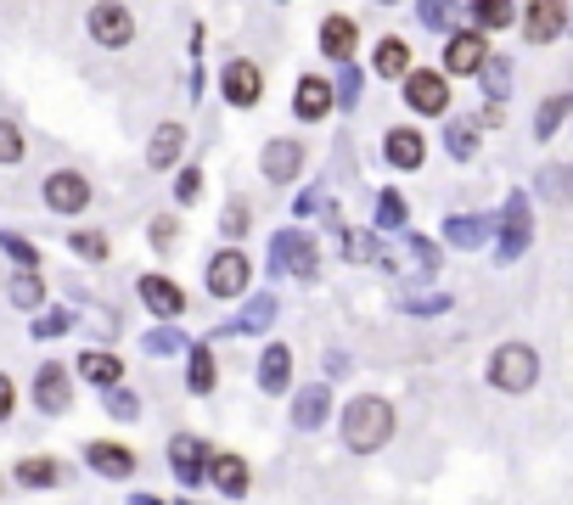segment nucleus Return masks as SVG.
<instances>
[{"instance_id": "nucleus-45", "label": "nucleus", "mask_w": 573, "mask_h": 505, "mask_svg": "<svg viewBox=\"0 0 573 505\" xmlns=\"http://www.w3.org/2000/svg\"><path fill=\"white\" fill-rule=\"evenodd\" d=\"M0 494H7V478H0Z\"/></svg>"}, {"instance_id": "nucleus-2", "label": "nucleus", "mask_w": 573, "mask_h": 505, "mask_svg": "<svg viewBox=\"0 0 573 505\" xmlns=\"http://www.w3.org/2000/svg\"><path fill=\"white\" fill-rule=\"evenodd\" d=\"M489 382H495L500 393H528V388L539 382V354H534L528 343H500V349L489 354Z\"/></svg>"}, {"instance_id": "nucleus-37", "label": "nucleus", "mask_w": 573, "mask_h": 505, "mask_svg": "<svg viewBox=\"0 0 573 505\" xmlns=\"http://www.w3.org/2000/svg\"><path fill=\"white\" fill-rule=\"evenodd\" d=\"M74 253H79V258H90V264H96V258H108V236L79 230V236H74Z\"/></svg>"}, {"instance_id": "nucleus-33", "label": "nucleus", "mask_w": 573, "mask_h": 505, "mask_svg": "<svg viewBox=\"0 0 573 505\" xmlns=\"http://www.w3.org/2000/svg\"><path fill=\"white\" fill-rule=\"evenodd\" d=\"M108 416L135 421V416H141V399H135V393H124V388H108Z\"/></svg>"}, {"instance_id": "nucleus-17", "label": "nucleus", "mask_w": 573, "mask_h": 505, "mask_svg": "<svg viewBox=\"0 0 573 505\" xmlns=\"http://www.w3.org/2000/svg\"><path fill=\"white\" fill-rule=\"evenodd\" d=\"M202 478H209L225 500H242V494H248V460L236 455V450H214V455H209V471H202Z\"/></svg>"}, {"instance_id": "nucleus-15", "label": "nucleus", "mask_w": 573, "mask_h": 505, "mask_svg": "<svg viewBox=\"0 0 573 505\" xmlns=\"http://www.w3.org/2000/svg\"><path fill=\"white\" fill-rule=\"evenodd\" d=\"M34 404H40L46 416H62L67 404H74V382H67V370H62V365L46 359L40 370H34Z\"/></svg>"}, {"instance_id": "nucleus-12", "label": "nucleus", "mask_w": 573, "mask_h": 505, "mask_svg": "<svg viewBox=\"0 0 573 505\" xmlns=\"http://www.w3.org/2000/svg\"><path fill=\"white\" fill-rule=\"evenodd\" d=\"M270 264L287 269V276H315V269H321V253H315L310 236L282 230V236H276V248H270Z\"/></svg>"}, {"instance_id": "nucleus-13", "label": "nucleus", "mask_w": 573, "mask_h": 505, "mask_svg": "<svg viewBox=\"0 0 573 505\" xmlns=\"http://www.w3.org/2000/svg\"><path fill=\"white\" fill-rule=\"evenodd\" d=\"M562 28H568V7H562V0H528V12H523V40L528 46L562 40Z\"/></svg>"}, {"instance_id": "nucleus-10", "label": "nucleus", "mask_w": 573, "mask_h": 505, "mask_svg": "<svg viewBox=\"0 0 573 505\" xmlns=\"http://www.w3.org/2000/svg\"><path fill=\"white\" fill-rule=\"evenodd\" d=\"M85 466L96 471V478L124 483V478H135V450L119 444V438H90V444H85Z\"/></svg>"}, {"instance_id": "nucleus-36", "label": "nucleus", "mask_w": 573, "mask_h": 505, "mask_svg": "<svg viewBox=\"0 0 573 505\" xmlns=\"http://www.w3.org/2000/svg\"><path fill=\"white\" fill-rule=\"evenodd\" d=\"M191 388H197V393H209V388H214V359H209V349H197V354H191Z\"/></svg>"}, {"instance_id": "nucleus-16", "label": "nucleus", "mask_w": 573, "mask_h": 505, "mask_svg": "<svg viewBox=\"0 0 573 505\" xmlns=\"http://www.w3.org/2000/svg\"><path fill=\"white\" fill-rule=\"evenodd\" d=\"M169 466H175V478L191 489V483H202V471H209V444L202 438H191V432H175L169 438Z\"/></svg>"}, {"instance_id": "nucleus-38", "label": "nucleus", "mask_w": 573, "mask_h": 505, "mask_svg": "<svg viewBox=\"0 0 573 505\" xmlns=\"http://www.w3.org/2000/svg\"><path fill=\"white\" fill-rule=\"evenodd\" d=\"M450 12H456V0H422V23L427 28H450Z\"/></svg>"}, {"instance_id": "nucleus-29", "label": "nucleus", "mask_w": 573, "mask_h": 505, "mask_svg": "<svg viewBox=\"0 0 573 505\" xmlns=\"http://www.w3.org/2000/svg\"><path fill=\"white\" fill-rule=\"evenodd\" d=\"M12 303H17V310H40V303H46V276H40V269H23V276L12 281Z\"/></svg>"}, {"instance_id": "nucleus-21", "label": "nucleus", "mask_w": 573, "mask_h": 505, "mask_svg": "<svg viewBox=\"0 0 573 505\" xmlns=\"http://www.w3.org/2000/svg\"><path fill=\"white\" fill-rule=\"evenodd\" d=\"M326 416H332V388H303L298 399H292V427L298 432H321L326 427Z\"/></svg>"}, {"instance_id": "nucleus-32", "label": "nucleus", "mask_w": 573, "mask_h": 505, "mask_svg": "<svg viewBox=\"0 0 573 505\" xmlns=\"http://www.w3.org/2000/svg\"><path fill=\"white\" fill-rule=\"evenodd\" d=\"M220 230L231 236V242H236V236L248 230V197H231V202H225V214H220Z\"/></svg>"}, {"instance_id": "nucleus-28", "label": "nucleus", "mask_w": 573, "mask_h": 505, "mask_svg": "<svg viewBox=\"0 0 573 505\" xmlns=\"http://www.w3.org/2000/svg\"><path fill=\"white\" fill-rule=\"evenodd\" d=\"M539 197L557 202V209L573 202V163H546V168H539Z\"/></svg>"}, {"instance_id": "nucleus-26", "label": "nucleus", "mask_w": 573, "mask_h": 505, "mask_svg": "<svg viewBox=\"0 0 573 505\" xmlns=\"http://www.w3.org/2000/svg\"><path fill=\"white\" fill-rule=\"evenodd\" d=\"M562 118H573V90H557L551 101H539V113H534V135H539V141H551V135L562 129Z\"/></svg>"}, {"instance_id": "nucleus-43", "label": "nucleus", "mask_w": 573, "mask_h": 505, "mask_svg": "<svg viewBox=\"0 0 573 505\" xmlns=\"http://www.w3.org/2000/svg\"><path fill=\"white\" fill-rule=\"evenodd\" d=\"M264 320H276V298H259L248 310V326H264Z\"/></svg>"}, {"instance_id": "nucleus-24", "label": "nucleus", "mask_w": 573, "mask_h": 505, "mask_svg": "<svg viewBox=\"0 0 573 505\" xmlns=\"http://www.w3.org/2000/svg\"><path fill=\"white\" fill-rule=\"evenodd\" d=\"M292 382V349L287 343H270L264 354H259V388L264 393H282Z\"/></svg>"}, {"instance_id": "nucleus-19", "label": "nucleus", "mask_w": 573, "mask_h": 505, "mask_svg": "<svg viewBox=\"0 0 573 505\" xmlns=\"http://www.w3.org/2000/svg\"><path fill=\"white\" fill-rule=\"evenodd\" d=\"M141 303H147L152 315H163V320H180L186 315V292L169 281V276H158V269H152V276H141Z\"/></svg>"}, {"instance_id": "nucleus-9", "label": "nucleus", "mask_w": 573, "mask_h": 505, "mask_svg": "<svg viewBox=\"0 0 573 505\" xmlns=\"http://www.w3.org/2000/svg\"><path fill=\"white\" fill-rule=\"evenodd\" d=\"M248 281H253L248 253L220 248V253L209 258V292H214V298H242V292H248Z\"/></svg>"}, {"instance_id": "nucleus-4", "label": "nucleus", "mask_w": 573, "mask_h": 505, "mask_svg": "<svg viewBox=\"0 0 573 505\" xmlns=\"http://www.w3.org/2000/svg\"><path fill=\"white\" fill-rule=\"evenodd\" d=\"M85 28H90V46L124 51L135 40V12L124 7V0H96V7L85 12Z\"/></svg>"}, {"instance_id": "nucleus-22", "label": "nucleus", "mask_w": 573, "mask_h": 505, "mask_svg": "<svg viewBox=\"0 0 573 505\" xmlns=\"http://www.w3.org/2000/svg\"><path fill=\"white\" fill-rule=\"evenodd\" d=\"M79 382H90V388H119V382H124V359L108 354V349H85V354H79Z\"/></svg>"}, {"instance_id": "nucleus-44", "label": "nucleus", "mask_w": 573, "mask_h": 505, "mask_svg": "<svg viewBox=\"0 0 573 505\" xmlns=\"http://www.w3.org/2000/svg\"><path fill=\"white\" fill-rule=\"evenodd\" d=\"M377 7H399V0H377Z\"/></svg>"}, {"instance_id": "nucleus-14", "label": "nucleus", "mask_w": 573, "mask_h": 505, "mask_svg": "<svg viewBox=\"0 0 573 505\" xmlns=\"http://www.w3.org/2000/svg\"><path fill=\"white\" fill-rule=\"evenodd\" d=\"M332 108H337V85L321 79V74H303L298 90H292V113H298L303 124H321Z\"/></svg>"}, {"instance_id": "nucleus-30", "label": "nucleus", "mask_w": 573, "mask_h": 505, "mask_svg": "<svg viewBox=\"0 0 573 505\" xmlns=\"http://www.w3.org/2000/svg\"><path fill=\"white\" fill-rule=\"evenodd\" d=\"M523 242H528V209L512 202V209H506V253H523Z\"/></svg>"}, {"instance_id": "nucleus-1", "label": "nucleus", "mask_w": 573, "mask_h": 505, "mask_svg": "<svg viewBox=\"0 0 573 505\" xmlns=\"http://www.w3.org/2000/svg\"><path fill=\"white\" fill-rule=\"evenodd\" d=\"M394 438V404L383 393H360L344 404V444L354 455H377Z\"/></svg>"}, {"instance_id": "nucleus-41", "label": "nucleus", "mask_w": 573, "mask_h": 505, "mask_svg": "<svg viewBox=\"0 0 573 505\" xmlns=\"http://www.w3.org/2000/svg\"><path fill=\"white\" fill-rule=\"evenodd\" d=\"M12 411H17V382L7 377V370H0V427L12 421Z\"/></svg>"}, {"instance_id": "nucleus-3", "label": "nucleus", "mask_w": 573, "mask_h": 505, "mask_svg": "<svg viewBox=\"0 0 573 505\" xmlns=\"http://www.w3.org/2000/svg\"><path fill=\"white\" fill-rule=\"evenodd\" d=\"M399 85H404V108L411 113H422V118L450 113V74L445 67H411Z\"/></svg>"}, {"instance_id": "nucleus-6", "label": "nucleus", "mask_w": 573, "mask_h": 505, "mask_svg": "<svg viewBox=\"0 0 573 505\" xmlns=\"http://www.w3.org/2000/svg\"><path fill=\"white\" fill-rule=\"evenodd\" d=\"M484 62H489V34H478V28H450V40H445V74H450V79L484 74Z\"/></svg>"}, {"instance_id": "nucleus-20", "label": "nucleus", "mask_w": 573, "mask_h": 505, "mask_svg": "<svg viewBox=\"0 0 573 505\" xmlns=\"http://www.w3.org/2000/svg\"><path fill=\"white\" fill-rule=\"evenodd\" d=\"M354 46H360V23L344 17V12H332V17L321 23V51H326L332 62H349Z\"/></svg>"}, {"instance_id": "nucleus-8", "label": "nucleus", "mask_w": 573, "mask_h": 505, "mask_svg": "<svg viewBox=\"0 0 573 505\" xmlns=\"http://www.w3.org/2000/svg\"><path fill=\"white\" fill-rule=\"evenodd\" d=\"M40 197H46L51 214H79V209H90V180L79 175V168H51Z\"/></svg>"}, {"instance_id": "nucleus-34", "label": "nucleus", "mask_w": 573, "mask_h": 505, "mask_svg": "<svg viewBox=\"0 0 573 505\" xmlns=\"http://www.w3.org/2000/svg\"><path fill=\"white\" fill-rule=\"evenodd\" d=\"M197 197H202V168H180V180H175V202H180V209H191Z\"/></svg>"}, {"instance_id": "nucleus-31", "label": "nucleus", "mask_w": 573, "mask_h": 505, "mask_svg": "<svg viewBox=\"0 0 573 505\" xmlns=\"http://www.w3.org/2000/svg\"><path fill=\"white\" fill-rule=\"evenodd\" d=\"M23 152H28L23 129H17L12 118H0V163H23Z\"/></svg>"}, {"instance_id": "nucleus-7", "label": "nucleus", "mask_w": 573, "mask_h": 505, "mask_svg": "<svg viewBox=\"0 0 573 505\" xmlns=\"http://www.w3.org/2000/svg\"><path fill=\"white\" fill-rule=\"evenodd\" d=\"M303 157H310V152H303L298 135H270L264 152H259V168H264V180H270V186H287V180H298Z\"/></svg>"}, {"instance_id": "nucleus-40", "label": "nucleus", "mask_w": 573, "mask_h": 505, "mask_svg": "<svg viewBox=\"0 0 573 505\" xmlns=\"http://www.w3.org/2000/svg\"><path fill=\"white\" fill-rule=\"evenodd\" d=\"M450 135H456V141H450V147H456V157H472V147H478V124H466V118H461Z\"/></svg>"}, {"instance_id": "nucleus-42", "label": "nucleus", "mask_w": 573, "mask_h": 505, "mask_svg": "<svg viewBox=\"0 0 573 505\" xmlns=\"http://www.w3.org/2000/svg\"><path fill=\"white\" fill-rule=\"evenodd\" d=\"M506 79H512V67H506V62H484V85H489V96H506Z\"/></svg>"}, {"instance_id": "nucleus-23", "label": "nucleus", "mask_w": 573, "mask_h": 505, "mask_svg": "<svg viewBox=\"0 0 573 505\" xmlns=\"http://www.w3.org/2000/svg\"><path fill=\"white\" fill-rule=\"evenodd\" d=\"M371 67H377L383 79H404L416 62H411V46H404L399 34H383V40H377V51H371Z\"/></svg>"}, {"instance_id": "nucleus-39", "label": "nucleus", "mask_w": 573, "mask_h": 505, "mask_svg": "<svg viewBox=\"0 0 573 505\" xmlns=\"http://www.w3.org/2000/svg\"><path fill=\"white\" fill-rule=\"evenodd\" d=\"M175 236H180V230H175V214H158V219H152V248H158V253L175 248Z\"/></svg>"}, {"instance_id": "nucleus-11", "label": "nucleus", "mask_w": 573, "mask_h": 505, "mask_svg": "<svg viewBox=\"0 0 573 505\" xmlns=\"http://www.w3.org/2000/svg\"><path fill=\"white\" fill-rule=\"evenodd\" d=\"M383 157H388V168H422L427 163V135L416 129V124H394L388 135H383Z\"/></svg>"}, {"instance_id": "nucleus-18", "label": "nucleus", "mask_w": 573, "mask_h": 505, "mask_svg": "<svg viewBox=\"0 0 573 505\" xmlns=\"http://www.w3.org/2000/svg\"><path fill=\"white\" fill-rule=\"evenodd\" d=\"M180 157H186V124L180 118H163L152 129V141H147V163L152 168H180Z\"/></svg>"}, {"instance_id": "nucleus-27", "label": "nucleus", "mask_w": 573, "mask_h": 505, "mask_svg": "<svg viewBox=\"0 0 573 505\" xmlns=\"http://www.w3.org/2000/svg\"><path fill=\"white\" fill-rule=\"evenodd\" d=\"M17 483L23 489H57L62 483V466L51 455H28V460H17Z\"/></svg>"}, {"instance_id": "nucleus-35", "label": "nucleus", "mask_w": 573, "mask_h": 505, "mask_svg": "<svg viewBox=\"0 0 573 505\" xmlns=\"http://www.w3.org/2000/svg\"><path fill=\"white\" fill-rule=\"evenodd\" d=\"M377 225H383V230H399V225H404V202H399V191H383V202H377Z\"/></svg>"}, {"instance_id": "nucleus-25", "label": "nucleus", "mask_w": 573, "mask_h": 505, "mask_svg": "<svg viewBox=\"0 0 573 505\" xmlns=\"http://www.w3.org/2000/svg\"><path fill=\"white\" fill-rule=\"evenodd\" d=\"M512 23H518L512 0H472V28H478V34H500V28H512Z\"/></svg>"}, {"instance_id": "nucleus-5", "label": "nucleus", "mask_w": 573, "mask_h": 505, "mask_svg": "<svg viewBox=\"0 0 573 505\" xmlns=\"http://www.w3.org/2000/svg\"><path fill=\"white\" fill-rule=\"evenodd\" d=\"M220 96L231 101V108H259V96H264V67L259 62H248V56H231L225 67H220Z\"/></svg>"}]
</instances>
